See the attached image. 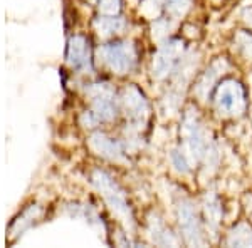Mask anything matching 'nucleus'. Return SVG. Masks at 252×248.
Returning <instances> with one entry per match:
<instances>
[{"instance_id":"obj_1","label":"nucleus","mask_w":252,"mask_h":248,"mask_svg":"<svg viewBox=\"0 0 252 248\" xmlns=\"http://www.w3.org/2000/svg\"><path fill=\"white\" fill-rule=\"evenodd\" d=\"M217 112L223 117H237L246 112L247 99L242 84L235 79H225L217 86L214 96Z\"/></svg>"},{"instance_id":"obj_2","label":"nucleus","mask_w":252,"mask_h":248,"mask_svg":"<svg viewBox=\"0 0 252 248\" xmlns=\"http://www.w3.org/2000/svg\"><path fill=\"white\" fill-rule=\"evenodd\" d=\"M185 138V148L187 154L190 158H193L195 161L202 160L204 156L209 154V141H207V134L202 128L200 121L197 119V116H193L192 112H187L184 126H182Z\"/></svg>"},{"instance_id":"obj_3","label":"nucleus","mask_w":252,"mask_h":248,"mask_svg":"<svg viewBox=\"0 0 252 248\" xmlns=\"http://www.w3.org/2000/svg\"><path fill=\"white\" fill-rule=\"evenodd\" d=\"M182 54H184V44L180 40H170L168 44L161 46L153 57V76L157 79L168 77L178 66Z\"/></svg>"},{"instance_id":"obj_4","label":"nucleus","mask_w":252,"mask_h":248,"mask_svg":"<svg viewBox=\"0 0 252 248\" xmlns=\"http://www.w3.org/2000/svg\"><path fill=\"white\" fill-rule=\"evenodd\" d=\"M178 218H180V228L182 233H184L185 242L189 245H204L200 221H198L197 211H195L192 203H180V206H178Z\"/></svg>"},{"instance_id":"obj_5","label":"nucleus","mask_w":252,"mask_h":248,"mask_svg":"<svg viewBox=\"0 0 252 248\" xmlns=\"http://www.w3.org/2000/svg\"><path fill=\"white\" fill-rule=\"evenodd\" d=\"M108 62L120 72L129 71L136 62V52L131 44H113L106 49Z\"/></svg>"},{"instance_id":"obj_6","label":"nucleus","mask_w":252,"mask_h":248,"mask_svg":"<svg viewBox=\"0 0 252 248\" xmlns=\"http://www.w3.org/2000/svg\"><path fill=\"white\" fill-rule=\"evenodd\" d=\"M152 237H153V242L158 243V245H177V238L172 235L163 223L160 221V218H155L152 220Z\"/></svg>"},{"instance_id":"obj_7","label":"nucleus","mask_w":252,"mask_h":248,"mask_svg":"<svg viewBox=\"0 0 252 248\" xmlns=\"http://www.w3.org/2000/svg\"><path fill=\"white\" fill-rule=\"evenodd\" d=\"M219 64H214L212 67L209 69V71L205 72L204 76L200 77V81H198L197 87H195V91H197L198 96L202 97H207V94H209V91L214 87V83L217 81V76H219Z\"/></svg>"},{"instance_id":"obj_8","label":"nucleus","mask_w":252,"mask_h":248,"mask_svg":"<svg viewBox=\"0 0 252 248\" xmlns=\"http://www.w3.org/2000/svg\"><path fill=\"white\" fill-rule=\"evenodd\" d=\"M126 106H129V111H131L133 116H136L138 119H141V116L146 114V101L138 89H131V91H129L128 97H126Z\"/></svg>"},{"instance_id":"obj_9","label":"nucleus","mask_w":252,"mask_h":248,"mask_svg":"<svg viewBox=\"0 0 252 248\" xmlns=\"http://www.w3.org/2000/svg\"><path fill=\"white\" fill-rule=\"evenodd\" d=\"M229 245L247 247L252 245V230L247 225H239L229 237Z\"/></svg>"},{"instance_id":"obj_10","label":"nucleus","mask_w":252,"mask_h":248,"mask_svg":"<svg viewBox=\"0 0 252 248\" xmlns=\"http://www.w3.org/2000/svg\"><path fill=\"white\" fill-rule=\"evenodd\" d=\"M205 217H207V221H210L212 225H217L222 218V206L214 196L205 200Z\"/></svg>"},{"instance_id":"obj_11","label":"nucleus","mask_w":252,"mask_h":248,"mask_svg":"<svg viewBox=\"0 0 252 248\" xmlns=\"http://www.w3.org/2000/svg\"><path fill=\"white\" fill-rule=\"evenodd\" d=\"M190 0H166V12L175 19L184 17L190 9Z\"/></svg>"},{"instance_id":"obj_12","label":"nucleus","mask_w":252,"mask_h":248,"mask_svg":"<svg viewBox=\"0 0 252 248\" xmlns=\"http://www.w3.org/2000/svg\"><path fill=\"white\" fill-rule=\"evenodd\" d=\"M237 42V49L241 51V54L246 59L252 60V34H247V32H241L235 39Z\"/></svg>"},{"instance_id":"obj_13","label":"nucleus","mask_w":252,"mask_h":248,"mask_svg":"<svg viewBox=\"0 0 252 248\" xmlns=\"http://www.w3.org/2000/svg\"><path fill=\"white\" fill-rule=\"evenodd\" d=\"M173 166L180 173H189L190 171V163H189V154L184 151H173L172 154Z\"/></svg>"},{"instance_id":"obj_14","label":"nucleus","mask_w":252,"mask_h":248,"mask_svg":"<svg viewBox=\"0 0 252 248\" xmlns=\"http://www.w3.org/2000/svg\"><path fill=\"white\" fill-rule=\"evenodd\" d=\"M244 19H246V22H249L252 26V7H249V9L244 10Z\"/></svg>"},{"instance_id":"obj_15","label":"nucleus","mask_w":252,"mask_h":248,"mask_svg":"<svg viewBox=\"0 0 252 248\" xmlns=\"http://www.w3.org/2000/svg\"><path fill=\"white\" fill-rule=\"evenodd\" d=\"M153 2H155V3H160V2H163V0H153Z\"/></svg>"}]
</instances>
